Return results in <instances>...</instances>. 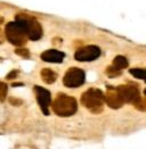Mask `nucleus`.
I'll use <instances>...</instances> for the list:
<instances>
[{
  "label": "nucleus",
  "instance_id": "f257e3e1",
  "mask_svg": "<svg viewBox=\"0 0 146 149\" xmlns=\"http://www.w3.org/2000/svg\"><path fill=\"white\" fill-rule=\"evenodd\" d=\"M51 106H53L54 113L61 117H69L73 115L78 109L77 100L71 96H67L64 93H58L55 100L53 101Z\"/></svg>",
  "mask_w": 146,
  "mask_h": 149
},
{
  "label": "nucleus",
  "instance_id": "f03ea898",
  "mask_svg": "<svg viewBox=\"0 0 146 149\" xmlns=\"http://www.w3.org/2000/svg\"><path fill=\"white\" fill-rule=\"evenodd\" d=\"M105 101V96L102 90L91 88L85 91L81 96V102L87 109L91 113H100L103 111V105Z\"/></svg>",
  "mask_w": 146,
  "mask_h": 149
},
{
  "label": "nucleus",
  "instance_id": "7ed1b4c3",
  "mask_svg": "<svg viewBox=\"0 0 146 149\" xmlns=\"http://www.w3.org/2000/svg\"><path fill=\"white\" fill-rule=\"evenodd\" d=\"M16 22H18L24 27L25 32L30 40L36 41L42 37V27L34 17L26 15V14H18L16 16Z\"/></svg>",
  "mask_w": 146,
  "mask_h": 149
},
{
  "label": "nucleus",
  "instance_id": "20e7f679",
  "mask_svg": "<svg viewBox=\"0 0 146 149\" xmlns=\"http://www.w3.org/2000/svg\"><path fill=\"white\" fill-rule=\"evenodd\" d=\"M5 34L8 39V41L11 43H13L14 46H17V47L24 46L26 43V41H27V39H29L24 27L16 21L11 22V23H8L6 25Z\"/></svg>",
  "mask_w": 146,
  "mask_h": 149
},
{
  "label": "nucleus",
  "instance_id": "39448f33",
  "mask_svg": "<svg viewBox=\"0 0 146 149\" xmlns=\"http://www.w3.org/2000/svg\"><path fill=\"white\" fill-rule=\"evenodd\" d=\"M86 74L79 67H71L64 75L63 84L67 88H78L85 83Z\"/></svg>",
  "mask_w": 146,
  "mask_h": 149
},
{
  "label": "nucleus",
  "instance_id": "423d86ee",
  "mask_svg": "<svg viewBox=\"0 0 146 149\" xmlns=\"http://www.w3.org/2000/svg\"><path fill=\"white\" fill-rule=\"evenodd\" d=\"M100 56V49L96 46H86L78 49L74 54V58L78 62H93Z\"/></svg>",
  "mask_w": 146,
  "mask_h": 149
},
{
  "label": "nucleus",
  "instance_id": "0eeeda50",
  "mask_svg": "<svg viewBox=\"0 0 146 149\" xmlns=\"http://www.w3.org/2000/svg\"><path fill=\"white\" fill-rule=\"evenodd\" d=\"M118 90H119V92H120V95H121L122 99H123L124 102H129V104L136 105L140 100L139 90L135 86H130V84L120 86V87H118Z\"/></svg>",
  "mask_w": 146,
  "mask_h": 149
},
{
  "label": "nucleus",
  "instance_id": "6e6552de",
  "mask_svg": "<svg viewBox=\"0 0 146 149\" xmlns=\"http://www.w3.org/2000/svg\"><path fill=\"white\" fill-rule=\"evenodd\" d=\"M34 92H36V100L39 102V106L41 108L42 113L45 115H49V105L51 102V96H50V92H49L47 89L42 87H39L36 86L34 87Z\"/></svg>",
  "mask_w": 146,
  "mask_h": 149
},
{
  "label": "nucleus",
  "instance_id": "1a4fd4ad",
  "mask_svg": "<svg viewBox=\"0 0 146 149\" xmlns=\"http://www.w3.org/2000/svg\"><path fill=\"white\" fill-rule=\"evenodd\" d=\"M105 101L111 108L118 109L123 105V99H122L121 95L118 90V88L109 87L106 93H105Z\"/></svg>",
  "mask_w": 146,
  "mask_h": 149
},
{
  "label": "nucleus",
  "instance_id": "9d476101",
  "mask_svg": "<svg viewBox=\"0 0 146 149\" xmlns=\"http://www.w3.org/2000/svg\"><path fill=\"white\" fill-rule=\"evenodd\" d=\"M127 66H128V61H127V58L123 57V56H117V57L114 58V61H113L112 66L107 67L106 73H107V75H110V76H117V75L120 74L122 70L126 68Z\"/></svg>",
  "mask_w": 146,
  "mask_h": 149
},
{
  "label": "nucleus",
  "instance_id": "9b49d317",
  "mask_svg": "<svg viewBox=\"0 0 146 149\" xmlns=\"http://www.w3.org/2000/svg\"><path fill=\"white\" fill-rule=\"evenodd\" d=\"M65 55L64 52L58 51L56 49H49L46 50L41 54V59L44 62H48V63H62V61L64 59Z\"/></svg>",
  "mask_w": 146,
  "mask_h": 149
},
{
  "label": "nucleus",
  "instance_id": "f8f14e48",
  "mask_svg": "<svg viewBox=\"0 0 146 149\" xmlns=\"http://www.w3.org/2000/svg\"><path fill=\"white\" fill-rule=\"evenodd\" d=\"M41 77H42V81L47 84H51L54 83L56 80H57V74L51 71L50 68H42L41 71Z\"/></svg>",
  "mask_w": 146,
  "mask_h": 149
},
{
  "label": "nucleus",
  "instance_id": "ddd939ff",
  "mask_svg": "<svg viewBox=\"0 0 146 149\" xmlns=\"http://www.w3.org/2000/svg\"><path fill=\"white\" fill-rule=\"evenodd\" d=\"M130 74L134 75L137 79H142L146 81V70H142V68H133L130 70Z\"/></svg>",
  "mask_w": 146,
  "mask_h": 149
},
{
  "label": "nucleus",
  "instance_id": "4468645a",
  "mask_svg": "<svg viewBox=\"0 0 146 149\" xmlns=\"http://www.w3.org/2000/svg\"><path fill=\"white\" fill-rule=\"evenodd\" d=\"M7 86L4 82H0V101H4L7 97Z\"/></svg>",
  "mask_w": 146,
  "mask_h": 149
},
{
  "label": "nucleus",
  "instance_id": "2eb2a0df",
  "mask_svg": "<svg viewBox=\"0 0 146 149\" xmlns=\"http://www.w3.org/2000/svg\"><path fill=\"white\" fill-rule=\"evenodd\" d=\"M16 54H17V55L23 56V57H25V58H27V57L30 56L29 50H26V49H17V50H16Z\"/></svg>",
  "mask_w": 146,
  "mask_h": 149
},
{
  "label": "nucleus",
  "instance_id": "dca6fc26",
  "mask_svg": "<svg viewBox=\"0 0 146 149\" xmlns=\"http://www.w3.org/2000/svg\"><path fill=\"white\" fill-rule=\"evenodd\" d=\"M4 23V18L0 16V43H2V41H4V33H2V31H1V25Z\"/></svg>",
  "mask_w": 146,
  "mask_h": 149
},
{
  "label": "nucleus",
  "instance_id": "f3484780",
  "mask_svg": "<svg viewBox=\"0 0 146 149\" xmlns=\"http://www.w3.org/2000/svg\"><path fill=\"white\" fill-rule=\"evenodd\" d=\"M17 73H18V72H17L16 70H15V71H13V72H12V73H11V74H8V75H7V79L9 80V79H13V77H15V76L17 75Z\"/></svg>",
  "mask_w": 146,
  "mask_h": 149
},
{
  "label": "nucleus",
  "instance_id": "a211bd4d",
  "mask_svg": "<svg viewBox=\"0 0 146 149\" xmlns=\"http://www.w3.org/2000/svg\"><path fill=\"white\" fill-rule=\"evenodd\" d=\"M144 93H145V96H146V89H145V91H144Z\"/></svg>",
  "mask_w": 146,
  "mask_h": 149
}]
</instances>
